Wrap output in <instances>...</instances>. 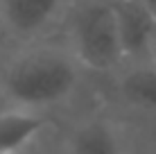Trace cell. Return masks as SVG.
<instances>
[{
	"mask_svg": "<svg viewBox=\"0 0 156 154\" xmlns=\"http://www.w3.org/2000/svg\"><path fill=\"white\" fill-rule=\"evenodd\" d=\"M86 75L61 39L12 45L0 52V107L50 116L77 98Z\"/></svg>",
	"mask_w": 156,
	"mask_h": 154,
	"instance_id": "1",
	"label": "cell"
},
{
	"mask_svg": "<svg viewBox=\"0 0 156 154\" xmlns=\"http://www.w3.org/2000/svg\"><path fill=\"white\" fill-rule=\"evenodd\" d=\"M59 34L90 75L106 79L127 63L111 0H73Z\"/></svg>",
	"mask_w": 156,
	"mask_h": 154,
	"instance_id": "2",
	"label": "cell"
},
{
	"mask_svg": "<svg viewBox=\"0 0 156 154\" xmlns=\"http://www.w3.org/2000/svg\"><path fill=\"white\" fill-rule=\"evenodd\" d=\"M66 154H125L127 118L104 100L61 129Z\"/></svg>",
	"mask_w": 156,
	"mask_h": 154,
	"instance_id": "3",
	"label": "cell"
},
{
	"mask_svg": "<svg viewBox=\"0 0 156 154\" xmlns=\"http://www.w3.org/2000/svg\"><path fill=\"white\" fill-rule=\"evenodd\" d=\"M104 102L120 113L156 123V63L131 61L104 79Z\"/></svg>",
	"mask_w": 156,
	"mask_h": 154,
	"instance_id": "4",
	"label": "cell"
},
{
	"mask_svg": "<svg viewBox=\"0 0 156 154\" xmlns=\"http://www.w3.org/2000/svg\"><path fill=\"white\" fill-rule=\"evenodd\" d=\"M70 5L73 0H0L12 45L57 36Z\"/></svg>",
	"mask_w": 156,
	"mask_h": 154,
	"instance_id": "5",
	"label": "cell"
},
{
	"mask_svg": "<svg viewBox=\"0 0 156 154\" xmlns=\"http://www.w3.org/2000/svg\"><path fill=\"white\" fill-rule=\"evenodd\" d=\"M118 18L122 50L127 63L131 61H147L149 41L156 30V16L147 9L143 0H111Z\"/></svg>",
	"mask_w": 156,
	"mask_h": 154,
	"instance_id": "6",
	"label": "cell"
},
{
	"mask_svg": "<svg viewBox=\"0 0 156 154\" xmlns=\"http://www.w3.org/2000/svg\"><path fill=\"white\" fill-rule=\"evenodd\" d=\"M52 125L55 120L48 113L16 107H0V150L18 154L41 131H45Z\"/></svg>",
	"mask_w": 156,
	"mask_h": 154,
	"instance_id": "7",
	"label": "cell"
},
{
	"mask_svg": "<svg viewBox=\"0 0 156 154\" xmlns=\"http://www.w3.org/2000/svg\"><path fill=\"white\" fill-rule=\"evenodd\" d=\"M125 118H127L125 154H156V123L131 118V116H125Z\"/></svg>",
	"mask_w": 156,
	"mask_h": 154,
	"instance_id": "8",
	"label": "cell"
},
{
	"mask_svg": "<svg viewBox=\"0 0 156 154\" xmlns=\"http://www.w3.org/2000/svg\"><path fill=\"white\" fill-rule=\"evenodd\" d=\"M18 154H66L63 150V136H61V127L57 123L52 127H48L45 131H41L27 147H23Z\"/></svg>",
	"mask_w": 156,
	"mask_h": 154,
	"instance_id": "9",
	"label": "cell"
},
{
	"mask_svg": "<svg viewBox=\"0 0 156 154\" xmlns=\"http://www.w3.org/2000/svg\"><path fill=\"white\" fill-rule=\"evenodd\" d=\"M12 48V39H9V32H7V25H5V18L0 14V52L9 50Z\"/></svg>",
	"mask_w": 156,
	"mask_h": 154,
	"instance_id": "10",
	"label": "cell"
},
{
	"mask_svg": "<svg viewBox=\"0 0 156 154\" xmlns=\"http://www.w3.org/2000/svg\"><path fill=\"white\" fill-rule=\"evenodd\" d=\"M147 61L156 63V30L152 34V41H149V52H147Z\"/></svg>",
	"mask_w": 156,
	"mask_h": 154,
	"instance_id": "11",
	"label": "cell"
},
{
	"mask_svg": "<svg viewBox=\"0 0 156 154\" xmlns=\"http://www.w3.org/2000/svg\"><path fill=\"white\" fill-rule=\"evenodd\" d=\"M143 2L147 5V9H149V12H152V14L156 16V0H143Z\"/></svg>",
	"mask_w": 156,
	"mask_h": 154,
	"instance_id": "12",
	"label": "cell"
},
{
	"mask_svg": "<svg viewBox=\"0 0 156 154\" xmlns=\"http://www.w3.org/2000/svg\"><path fill=\"white\" fill-rule=\"evenodd\" d=\"M0 154H16V152H2V150H0Z\"/></svg>",
	"mask_w": 156,
	"mask_h": 154,
	"instance_id": "13",
	"label": "cell"
}]
</instances>
